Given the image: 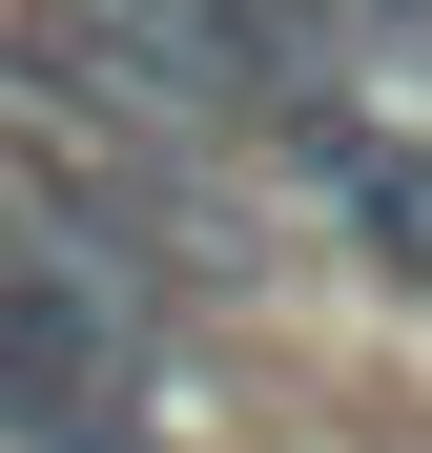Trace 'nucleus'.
I'll use <instances>...</instances> for the list:
<instances>
[{"mask_svg": "<svg viewBox=\"0 0 432 453\" xmlns=\"http://www.w3.org/2000/svg\"><path fill=\"white\" fill-rule=\"evenodd\" d=\"M103 392H165V310L0 226V433H42V412H103ZM165 412H186V392H165Z\"/></svg>", "mask_w": 432, "mask_h": 453, "instance_id": "obj_1", "label": "nucleus"}, {"mask_svg": "<svg viewBox=\"0 0 432 453\" xmlns=\"http://www.w3.org/2000/svg\"><path fill=\"white\" fill-rule=\"evenodd\" d=\"M288 186L330 206V248L371 268V288H412V310H432V124H391V104H350V124H330V144H309Z\"/></svg>", "mask_w": 432, "mask_h": 453, "instance_id": "obj_2", "label": "nucleus"}]
</instances>
